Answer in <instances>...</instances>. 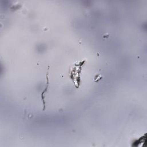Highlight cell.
<instances>
[{"label":"cell","mask_w":147,"mask_h":147,"mask_svg":"<svg viewBox=\"0 0 147 147\" xmlns=\"http://www.w3.org/2000/svg\"><path fill=\"white\" fill-rule=\"evenodd\" d=\"M48 72H47V83H46V86H45V88L44 89V90H43V92L41 93V100L43 101V110H44L45 109V93L47 92V89L48 88V86H49V78H48Z\"/></svg>","instance_id":"cell-1"}]
</instances>
